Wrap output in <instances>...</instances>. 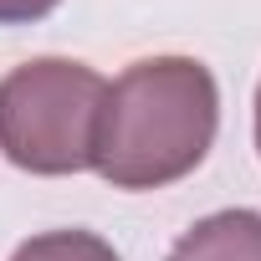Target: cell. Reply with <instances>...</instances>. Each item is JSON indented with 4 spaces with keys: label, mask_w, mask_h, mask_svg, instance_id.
Masks as SVG:
<instances>
[{
    "label": "cell",
    "mask_w": 261,
    "mask_h": 261,
    "mask_svg": "<svg viewBox=\"0 0 261 261\" xmlns=\"http://www.w3.org/2000/svg\"><path fill=\"white\" fill-rule=\"evenodd\" d=\"M108 82L72 57H36L0 77V154L26 174L92 169Z\"/></svg>",
    "instance_id": "2"
},
{
    "label": "cell",
    "mask_w": 261,
    "mask_h": 261,
    "mask_svg": "<svg viewBox=\"0 0 261 261\" xmlns=\"http://www.w3.org/2000/svg\"><path fill=\"white\" fill-rule=\"evenodd\" d=\"M220 128V87L195 57H144L108 82L92 169L113 190H164L195 174Z\"/></svg>",
    "instance_id": "1"
},
{
    "label": "cell",
    "mask_w": 261,
    "mask_h": 261,
    "mask_svg": "<svg viewBox=\"0 0 261 261\" xmlns=\"http://www.w3.org/2000/svg\"><path fill=\"white\" fill-rule=\"evenodd\" d=\"M164 261H261V210H215L195 220Z\"/></svg>",
    "instance_id": "3"
},
{
    "label": "cell",
    "mask_w": 261,
    "mask_h": 261,
    "mask_svg": "<svg viewBox=\"0 0 261 261\" xmlns=\"http://www.w3.org/2000/svg\"><path fill=\"white\" fill-rule=\"evenodd\" d=\"M256 154H261V82H256Z\"/></svg>",
    "instance_id": "6"
},
{
    "label": "cell",
    "mask_w": 261,
    "mask_h": 261,
    "mask_svg": "<svg viewBox=\"0 0 261 261\" xmlns=\"http://www.w3.org/2000/svg\"><path fill=\"white\" fill-rule=\"evenodd\" d=\"M62 0H0V26H31V21H46Z\"/></svg>",
    "instance_id": "5"
},
{
    "label": "cell",
    "mask_w": 261,
    "mask_h": 261,
    "mask_svg": "<svg viewBox=\"0 0 261 261\" xmlns=\"http://www.w3.org/2000/svg\"><path fill=\"white\" fill-rule=\"evenodd\" d=\"M11 261H123V256L92 230H41L21 241Z\"/></svg>",
    "instance_id": "4"
}]
</instances>
